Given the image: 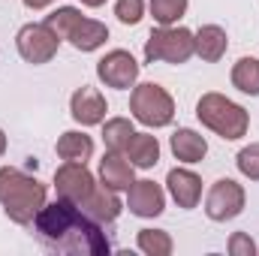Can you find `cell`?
Here are the masks:
<instances>
[{
    "label": "cell",
    "mask_w": 259,
    "mask_h": 256,
    "mask_svg": "<svg viewBox=\"0 0 259 256\" xmlns=\"http://www.w3.org/2000/svg\"><path fill=\"white\" fill-rule=\"evenodd\" d=\"M33 232L55 253L106 256L112 250L103 232V223L91 220L75 202H66V199H55L42 205V211L33 220Z\"/></svg>",
    "instance_id": "1"
},
{
    "label": "cell",
    "mask_w": 259,
    "mask_h": 256,
    "mask_svg": "<svg viewBox=\"0 0 259 256\" xmlns=\"http://www.w3.org/2000/svg\"><path fill=\"white\" fill-rule=\"evenodd\" d=\"M0 205L12 223L30 226L46 205V184L15 166H3L0 169Z\"/></svg>",
    "instance_id": "2"
},
{
    "label": "cell",
    "mask_w": 259,
    "mask_h": 256,
    "mask_svg": "<svg viewBox=\"0 0 259 256\" xmlns=\"http://www.w3.org/2000/svg\"><path fill=\"white\" fill-rule=\"evenodd\" d=\"M196 118L211 130V133H217L220 139H226V142H238V139L247 136V130H250V115H247V109L238 106V103H232V100L223 97V94H214V91L199 97V103H196Z\"/></svg>",
    "instance_id": "3"
},
{
    "label": "cell",
    "mask_w": 259,
    "mask_h": 256,
    "mask_svg": "<svg viewBox=\"0 0 259 256\" xmlns=\"http://www.w3.org/2000/svg\"><path fill=\"white\" fill-rule=\"evenodd\" d=\"M196 55V39L193 30L181 24L169 27H154L145 39V61L148 64H187Z\"/></svg>",
    "instance_id": "4"
},
{
    "label": "cell",
    "mask_w": 259,
    "mask_h": 256,
    "mask_svg": "<svg viewBox=\"0 0 259 256\" xmlns=\"http://www.w3.org/2000/svg\"><path fill=\"white\" fill-rule=\"evenodd\" d=\"M130 112L139 124L151 130H160V127H169L175 121V100L172 94L157 84V81H142L133 88L130 94Z\"/></svg>",
    "instance_id": "5"
},
{
    "label": "cell",
    "mask_w": 259,
    "mask_h": 256,
    "mask_svg": "<svg viewBox=\"0 0 259 256\" xmlns=\"http://www.w3.org/2000/svg\"><path fill=\"white\" fill-rule=\"evenodd\" d=\"M15 49H18L21 61H27V64H33V66H42L58 55L61 39H58V33H55L46 21H42V24H33V21H30V24H24V27L18 30Z\"/></svg>",
    "instance_id": "6"
},
{
    "label": "cell",
    "mask_w": 259,
    "mask_h": 256,
    "mask_svg": "<svg viewBox=\"0 0 259 256\" xmlns=\"http://www.w3.org/2000/svg\"><path fill=\"white\" fill-rule=\"evenodd\" d=\"M244 202H247V193L238 181L220 178L205 193V214L214 223H226V220H235L244 211Z\"/></svg>",
    "instance_id": "7"
},
{
    "label": "cell",
    "mask_w": 259,
    "mask_h": 256,
    "mask_svg": "<svg viewBox=\"0 0 259 256\" xmlns=\"http://www.w3.org/2000/svg\"><path fill=\"white\" fill-rule=\"evenodd\" d=\"M97 78L106 88L130 91L139 81V64H136V58L130 55L127 49H112L109 55H103L97 61Z\"/></svg>",
    "instance_id": "8"
},
{
    "label": "cell",
    "mask_w": 259,
    "mask_h": 256,
    "mask_svg": "<svg viewBox=\"0 0 259 256\" xmlns=\"http://www.w3.org/2000/svg\"><path fill=\"white\" fill-rule=\"evenodd\" d=\"M94 187H97V178L91 175L88 163H69V160H64V166L55 169V193H58V199L81 205L91 196Z\"/></svg>",
    "instance_id": "9"
},
{
    "label": "cell",
    "mask_w": 259,
    "mask_h": 256,
    "mask_svg": "<svg viewBox=\"0 0 259 256\" xmlns=\"http://www.w3.org/2000/svg\"><path fill=\"white\" fill-rule=\"evenodd\" d=\"M106 112H109L106 97H103L97 88H91V84H81V88L69 97V115H72V121L81 124V127H97V124H103V121H106Z\"/></svg>",
    "instance_id": "10"
},
{
    "label": "cell",
    "mask_w": 259,
    "mask_h": 256,
    "mask_svg": "<svg viewBox=\"0 0 259 256\" xmlns=\"http://www.w3.org/2000/svg\"><path fill=\"white\" fill-rule=\"evenodd\" d=\"M127 208L136 217H160L166 211V190L157 181H133L127 190Z\"/></svg>",
    "instance_id": "11"
},
{
    "label": "cell",
    "mask_w": 259,
    "mask_h": 256,
    "mask_svg": "<svg viewBox=\"0 0 259 256\" xmlns=\"http://www.w3.org/2000/svg\"><path fill=\"white\" fill-rule=\"evenodd\" d=\"M91 220H97V223H115L118 217H121V211H124V202H121V196H118V190H109L106 184H97L94 190H91V196L78 205Z\"/></svg>",
    "instance_id": "12"
},
{
    "label": "cell",
    "mask_w": 259,
    "mask_h": 256,
    "mask_svg": "<svg viewBox=\"0 0 259 256\" xmlns=\"http://www.w3.org/2000/svg\"><path fill=\"white\" fill-rule=\"evenodd\" d=\"M166 187H169V196L175 199V205L184 211H190L202 202V178L190 169H172L166 175Z\"/></svg>",
    "instance_id": "13"
},
{
    "label": "cell",
    "mask_w": 259,
    "mask_h": 256,
    "mask_svg": "<svg viewBox=\"0 0 259 256\" xmlns=\"http://www.w3.org/2000/svg\"><path fill=\"white\" fill-rule=\"evenodd\" d=\"M133 163L127 160V154L121 151H106L103 160H100V181L109 187V190H130V184L136 181L133 178Z\"/></svg>",
    "instance_id": "14"
},
{
    "label": "cell",
    "mask_w": 259,
    "mask_h": 256,
    "mask_svg": "<svg viewBox=\"0 0 259 256\" xmlns=\"http://www.w3.org/2000/svg\"><path fill=\"white\" fill-rule=\"evenodd\" d=\"M169 148H172V154H175L178 163H202L205 154H208V142H205V136L196 133V130H190V127L175 130L172 139H169Z\"/></svg>",
    "instance_id": "15"
},
{
    "label": "cell",
    "mask_w": 259,
    "mask_h": 256,
    "mask_svg": "<svg viewBox=\"0 0 259 256\" xmlns=\"http://www.w3.org/2000/svg\"><path fill=\"white\" fill-rule=\"evenodd\" d=\"M193 39H196V55L205 64H217L229 49V36L220 24H202L193 33Z\"/></svg>",
    "instance_id": "16"
},
{
    "label": "cell",
    "mask_w": 259,
    "mask_h": 256,
    "mask_svg": "<svg viewBox=\"0 0 259 256\" xmlns=\"http://www.w3.org/2000/svg\"><path fill=\"white\" fill-rule=\"evenodd\" d=\"M66 39H69V46H72L75 52H97V49L106 46L109 27H106L103 21H97V18H81V21L72 27V33H69Z\"/></svg>",
    "instance_id": "17"
},
{
    "label": "cell",
    "mask_w": 259,
    "mask_h": 256,
    "mask_svg": "<svg viewBox=\"0 0 259 256\" xmlns=\"http://www.w3.org/2000/svg\"><path fill=\"white\" fill-rule=\"evenodd\" d=\"M58 157L61 160H69V163H88L94 157V139L81 130H66L61 133L58 145H55Z\"/></svg>",
    "instance_id": "18"
},
{
    "label": "cell",
    "mask_w": 259,
    "mask_h": 256,
    "mask_svg": "<svg viewBox=\"0 0 259 256\" xmlns=\"http://www.w3.org/2000/svg\"><path fill=\"white\" fill-rule=\"evenodd\" d=\"M127 160L136 169H154L160 163V142L151 133H136L127 145Z\"/></svg>",
    "instance_id": "19"
},
{
    "label": "cell",
    "mask_w": 259,
    "mask_h": 256,
    "mask_svg": "<svg viewBox=\"0 0 259 256\" xmlns=\"http://www.w3.org/2000/svg\"><path fill=\"white\" fill-rule=\"evenodd\" d=\"M232 88L247 94V97H259V58H238L232 66Z\"/></svg>",
    "instance_id": "20"
},
{
    "label": "cell",
    "mask_w": 259,
    "mask_h": 256,
    "mask_svg": "<svg viewBox=\"0 0 259 256\" xmlns=\"http://www.w3.org/2000/svg\"><path fill=\"white\" fill-rule=\"evenodd\" d=\"M133 136H136V130H133L130 118H109V121H103V145H106V151H121L124 154Z\"/></svg>",
    "instance_id": "21"
},
{
    "label": "cell",
    "mask_w": 259,
    "mask_h": 256,
    "mask_svg": "<svg viewBox=\"0 0 259 256\" xmlns=\"http://www.w3.org/2000/svg\"><path fill=\"white\" fill-rule=\"evenodd\" d=\"M136 244L148 256H169L175 250V241H172V235L166 229H139Z\"/></svg>",
    "instance_id": "22"
},
{
    "label": "cell",
    "mask_w": 259,
    "mask_h": 256,
    "mask_svg": "<svg viewBox=\"0 0 259 256\" xmlns=\"http://www.w3.org/2000/svg\"><path fill=\"white\" fill-rule=\"evenodd\" d=\"M187 6H190V0H148L151 18H154L160 27L178 24V21L187 15Z\"/></svg>",
    "instance_id": "23"
},
{
    "label": "cell",
    "mask_w": 259,
    "mask_h": 256,
    "mask_svg": "<svg viewBox=\"0 0 259 256\" xmlns=\"http://www.w3.org/2000/svg\"><path fill=\"white\" fill-rule=\"evenodd\" d=\"M81 18H84V15H81V9H75V6H58L55 12H49V15H46V24H49V27L58 33V39L64 42L66 36L72 33V27H75Z\"/></svg>",
    "instance_id": "24"
},
{
    "label": "cell",
    "mask_w": 259,
    "mask_h": 256,
    "mask_svg": "<svg viewBox=\"0 0 259 256\" xmlns=\"http://www.w3.org/2000/svg\"><path fill=\"white\" fill-rule=\"evenodd\" d=\"M235 166H238V172H241L244 178L259 181V142H253V145H247V148L238 151Z\"/></svg>",
    "instance_id": "25"
},
{
    "label": "cell",
    "mask_w": 259,
    "mask_h": 256,
    "mask_svg": "<svg viewBox=\"0 0 259 256\" xmlns=\"http://www.w3.org/2000/svg\"><path fill=\"white\" fill-rule=\"evenodd\" d=\"M115 15L121 24H139L145 18V0H118L115 3Z\"/></svg>",
    "instance_id": "26"
},
{
    "label": "cell",
    "mask_w": 259,
    "mask_h": 256,
    "mask_svg": "<svg viewBox=\"0 0 259 256\" xmlns=\"http://www.w3.org/2000/svg\"><path fill=\"white\" fill-rule=\"evenodd\" d=\"M229 253L232 256H256V241L247 232H232L229 238Z\"/></svg>",
    "instance_id": "27"
},
{
    "label": "cell",
    "mask_w": 259,
    "mask_h": 256,
    "mask_svg": "<svg viewBox=\"0 0 259 256\" xmlns=\"http://www.w3.org/2000/svg\"><path fill=\"white\" fill-rule=\"evenodd\" d=\"M21 3H24L27 9H49L55 0H21Z\"/></svg>",
    "instance_id": "28"
},
{
    "label": "cell",
    "mask_w": 259,
    "mask_h": 256,
    "mask_svg": "<svg viewBox=\"0 0 259 256\" xmlns=\"http://www.w3.org/2000/svg\"><path fill=\"white\" fill-rule=\"evenodd\" d=\"M106 0H81V6H91V9H97V6H103Z\"/></svg>",
    "instance_id": "29"
},
{
    "label": "cell",
    "mask_w": 259,
    "mask_h": 256,
    "mask_svg": "<svg viewBox=\"0 0 259 256\" xmlns=\"http://www.w3.org/2000/svg\"><path fill=\"white\" fill-rule=\"evenodd\" d=\"M3 154H6V133L0 130V157H3Z\"/></svg>",
    "instance_id": "30"
}]
</instances>
